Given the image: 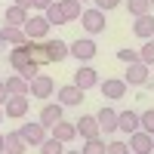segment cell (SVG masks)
Masks as SVG:
<instances>
[{"label": "cell", "instance_id": "cell-1", "mask_svg": "<svg viewBox=\"0 0 154 154\" xmlns=\"http://www.w3.org/2000/svg\"><path fill=\"white\" fill-rule=\"evenodd\" d=\"M9 65L16 68V74H22V77H37L40 74V65L34 62V56H31V40L25 43V46H16V49H9Z\"/></svg>", "mask_w": 154, "mask_h": 154}, {"label": "cell", "instance_id": "cell-2", "mask_svg": "<svg viewBox=\"0 0 154 154\" xmlns=\"http://www.w3.org/2000/svg\"><path fill=\"white\" fill-rule=\"evenodd\" d=\"M46 130H49V126H43L40 120H37V123H22V126H19L22 139H25L28 145H34V148H40L46 139H49V136H46Z\"/></svg>", "mask_w": 154, "mask_h": 154}, {"label": "cell", "instance_id": "cell-3", "mask_svg": "<svg viewBox=\"0 0 154 154\" xmlns=\"http://www.w3.org/2000/svg\"><path fill=\"white\" fill-rule=\"evenodd\" d=\"M80 25L89 31V34H102L105 31V12H102L99 6H93V9H83V16H80Z\"/></svg>", "mask_w": 154, "mask_h": 154}, {"label": "cell", "instance_id": "cell-4", "mask_svg": "<svg viewBox=\"0 0 154 154\" xmlns=\"http://www.w3.org/2000/svg\"><path fill=\"white\" fill-rule=\"evenodd\" d=\"M25 34H28V40H46L49 34V19L46 16H31L25 22Z\"/></svg>", "mask_w": 154, "mask_h": 154}, {"label": "cell", "instance_id": "cell-5", "mask_svg": "<svg viewBox=\"0 0 154 154\" xmlns=\"http://www.w3.org/2000/svg\"><path fill=\"white\" fill-rule=\"evenodd\" d=\"M148 77H151V65H145V62H133L123 80H126V86H145Z\"/></svg>", "mask_w": 154, "mask_h": 154}, {"label": "cell", "instance_id": "cell-6", "mask_svg": "<svg viewBox=\"0 0 154 154\" xmlns=\"http://www.w3.org/2000/svg\"><path fill=\"white\" fill-rule=\"evenodd\" d=\"M77 136L83 139H96V136H102V126H99V117L96 114H83L80 120H77Z\"/></svg>", "mask_w": 154, "mask_h": 154}, {"label": "cell", "instance_id": "cell-7", "mask_svg": "<svg viewBox=\"0 0 154 154\" xmlns=\"http://www.w3.org/2000/svg\"><path fill=\"white\" fill-rule=\"evenodd\" d=\"M130 148H133V154H151L154 151V136L145 133V130L130 133Z\"/></svg>", "mask_w": 154, "mask_h": 154}, {"label": "cell", "instance_id": "cell-8", "mask_svg": "<svg viewBox=\"0 0 154 154\" xmlns=\"http://www.w3.org/2000/svg\"><path fill=\"white\" fill-rule=\"evenodd\" d=\"M43 43V49H46V59L49 62H62V59H68L71 56V43H65V40H40Z\"/></svg>", "mask_w": 154, "mask_h": 154}, {"label": "cell", "instance_id": "cell-9", "mask_svg": "<svg viewBox=\"0 0 154 154\" xmlns=\"http://www.w3.org/2000/svg\"><path fill=\"white\" fill-rule=\"evenodd\" d=\"M74 86H80L83 93H86V89H93V86H99V71L89 68V65H80V68L74 71Z\"/></svg>", "mask_w": 154, "mask_h": 154}, {"label": "cell", "instance_id": "cell-10", "mask_svg": "<svg viewBox=\"0 0 154 154\" xmlns=\"http://www.w3.org/2000/svg\"><path fill=\"white\" fill-rule=\"evenodd\" d=\"M53 89H56V83H53V77H49V74L31 77V96H34V99H49V96H53Z\"/></svg>", "mask_w": 154, "mask_h": 154}, {"label": "cell", "instance_id": "cell-11", "mask_svg": "<svg viewBox=\"0 0 154 154\" xmlns=\"http://www.w3.org/2000/svg\"><path fill=\"white\" fill-rule=\"evenodd\" d=\"M28 108H31V99L28 96H9L6 99V105H3V111H6V117H25L28 114Z\"/></svg>", "mask_w": 154, "mask_h": 154}, {"label": "cell", "instance_id": "cell-12", "mask_svg": "<svg viewBox=\"0 0 154 154\" xmlns=\"http://www.w3.org/2000/svg\"><path fill=\"white\" fill-rule=\"evenodd\" d=\"M49 136L68 145V142H74V139H77V123H68V120H59V123H53V126H49Z\"/></svg>", "mask_w": 154, "mask_h": 154}, {"label": "cell", "instance_id": "cell-13", "mask_svg": "<svg viewBox=\"0 0 154 154\" xmlns=\"http://www.w3.org/2000/svg\"><path fill=\"white\" fill-rule=\"evenodd\" d=\"M96 49H99V46L89 40V37H83V40H74V43H71V56H74L77 62H89V59L96 56Z\"/></svg>", "mask_w": 154, "mask_h": 154}, {"label": "cell", "instance_id": "cell-14", "mask_svg": "<svg viewBox=\"0 0 154 154\" xmlns=\"http://www.w3.org/2000/svg\"><path fill=\"white\" fill-rule=\"evenodd\" d=\"M117 130L120 133H136V130H142V120H139V114L136 111H117Z\"/></svg>", "mask_w": 154, "mask_h": 154}, {"label": "cell", "instance_id": "cell-15", "mask_svg": "<svg viewBox=\"0 0 154 154\" xmlns=\"http://www.w3.org/2000/svg\"><path fill=\"white\" fill-rule=\"evenodd\" d=\"M0 40H6V43H12V46H25V43H28V34H25V28L3 25V28H0Z\"/></svg>", "mask_w": 154, "mask_h": 154}, {"label": "cell", "instance_id": "cell-16", "mask_svg": "<svg viewBox=\"0 0 154 154\" xmlns=\"http://www.w3.org/2000/svg\"><path fill=\"white\" fill-rule=\"evenodd\" d=\"M25 22H28V9H25V6H19V3L6 6V12H3V25H16V28H25Z\"/></svg>", "mask_w": 154, "mask_h": 154}, {"label": "cell", "instance_id": "cell-17", "mask_svg": "<svg viewBox=\"0 0 154 154\" xmlns=\"http://www.w3.org/2000/svg\"><path fill=\"white\" fill-rule=\"evenodd\" d=\"M99 89H102V96H105V99H123V96H126V80L111 77V80L99 83Z\"/></svg>", "mask_w": 154, "mask_h": 154}, {"label": "cell", "instance_id": "cell-18", "mask_svg": "<svg viewBox=\"0 0 154 154\" xmlns=\"http://www.w3.org/2000/svg\"><path fill=\"white\" fill-rule=\"evenodd\" d=\"M6 89H9V96H31V80L22 74H12L6 77Z\"/></svg>", "mask_w": 154, "mask_h": 154}, {"label": "cell", "instance_id": "cell-19", "mask_svg": "<svg viewBox=\"0 0 154 154\" xmlns=\"http://www.w3.org/2000/svg\"><path fill=\"white\" fill-rule=\"evenodd\" d=\"M133 31H136V37H142V40H151V37H154V16H151V12L139 16L136 25H133Z\"/></svg>", "mask_w": 154, "mask_h": 154}, {"label": "cell", "instance_id": "cell-20", "mask_svg": "<svg viewBox=\"0 0 154 154\" xmlns=\"http://www.w3.org/2000/svg\"><path fill=\"white\" fill-rule=\"evenodd\" d=\"M62 102H49V105H43V111H40V123L43 126H53V123H59L62 120Z\"/></svg>", "mask_w": 154, "mask_h": 154}, {"label": "cell", "instance_id": "cell-21", "mask_svg": "<svg viewBox=\"0 0 154 154\" xmlns=\"http://www.w3.org/2000/svg\"><path fill=\"white\" fill-rule=\"evenodd\" d=\"M99 117V126H102V133H114L117 130V111L108 108V105H102V111L96 114Z\"/></svg>", "mask_w": 154, "mask_h": 154}, {"label": "cell", "instance_id": "cell-22", "mask_svg": "<svg viewBox=\"0 0 154 154\" xmlns=\"http://www.w3.org/2000/svg\"><path fill=\"white\" fill-rule=\"evenodd\" d=\"M59 102H62V105H80V102H83V89L74 86V83L62 86L59 89Z\"/></svg>", "mask_w": 154, "mask_h": 154}, {"label": "cell", "instance_id": "cell-23", "mask_svg": "<svg viewBox=\"0 0 154 154\" xmlns=\"http://www.w3.org/2000/svg\"><path fill=\"white\" fill-rule=\"evenodd\" d=\"M25 148H28V142L22 139V133H6V154H25Z\"/></svg>", "mask_w": 154, "mask_h": 154}, {"label": "cell", "instance_id": "cell-24", "mask_svg": "<svg viewBox=\"0 0 154 154\" xmlns=\"http://www.w3.org/2000/svg\"><path fill=\"white\" fill-rule=\"evenodd\" d=\"M80 154H108V145H105V139H102V136L86 139L83 148H80Z\"/></svg>", "mask_w": 154, "mask_h": 154}, {"label": "cell", "instance_id": "cell-25", "mask_svg": "<svg viewBox=\"0 0 154 154\" xmlns=\"http://www.w3.org/2000/svg\"><path fill=\"white\" fill-rule=\"evenodd\" d=\"M59 6H62V12H65V19H68V22H74V19H80V16H83L80 0H59Z\"/></svg>", "mask_w": 154, "mask_h": 154}, {"label": "cell", "instance_id": "cell-26", "mask_svg": "<svg viewBox=\"0 0 154 154\" xmlns=\"http://www.w3.org/2000/svg\"><path fill=\"white\" fill-rule=\"evenodd\" d=\"M126 9H130L133 19H139L145 12H151V0H126Z\"/></svg>", "mask_w": 154, "mask_h": 154}, {"label": "cell", "instance_id": "cell-27", "mask_svg": "<svg viewBox=\"0 0 154 154\" xmlns=\"http://www.w3.org/2000/svg\"><path fill=\"white\" fill-rule=\"evenodd\" d=\"M40 154H65V142H59V139L49 136L46 142L40 145Z\"/></svg>", "mask_w": 154, "mask_h": 154}, {"label": "cell", "instance_id": "cell-28", "mask_svg": "<svg viewBox=\"0 0 154 154\" xmlns=\"http://www.w3.org/2000/svg\"><path fill=\"white\" fill-rule=\"evenodd\" d=\"M43 16L49 19V25H65V22H68V19H65V12H62V6H59V3H53V6H49V9L43 12Z\"/></svg>", "mask_w": 154, "mask_h": 154}, {"label": "cell", "instance_id": "cell-29", "mask_svg": "<svg viewBox=\"0 0 154 154\" xmlns=\"http://www.w3.org/2000/svg\"><path fill=\"white\" fill-rule=\"evenodd\" d=\"M139 62H145V65H154V37L142 43V49H139Z\"/></svg>", "mask_w": 154, "mask_h": 154}, {"label": "cell", "instance_id": "cell-30", "mask_svg": "<svg viewBox=\"0 0 154 154\" xmlns=\"http://www.w3.org/2000/svg\"><path fill=\"white\" fill-rule=\"evenodd\" d=\"M139 120H142V130L154 136V108H148V111H142V114H139Z\"/></svg>", "mask_w": 154, "mask_h": 154}, {"label": "cell", "instance_id": "cell-31", "mask_svg": "<svg viewBox=\"0 0 154 154\" xmlns=\"http://www.w3.org/2000/svg\"><path fill=\"white\" fill-rule=\"evenodd\" d=\"M117 59L126 62V65H133V62H139V49H130V46H126V49H120V53H117Z\"/></svg>", "mask_w": 154, "mask_h": 154}, {"label": "cell", "instance_id": "cell-32", "mask_svg": "<svg viewBox=\"0 0 154 154\" xmlns=\"http://www.w3.org/2000/svg\"><path fill=\"white\" fill-rule=\"evenodd\" d=\"M108 154H130L126 142H108Z\"/></svg>", "mask_w": 154, "mask_h": 154}, {"label": "cell", "instance_id": "cell-33", "mask_svg": "<svg viewBox=\"0 0 154 154\" xmlns=\"http://www.w3.org/2000/svg\"><path fill=\"white\" fill-rule=\"evenodd\" d=\"M93 3H96V6L102 9V12H108V9H114V6H117L120 0H93Z\"/></svg>", "mask_w": 154, "mask_h": 154}, {"label": "cell", "instance_id": "cell-34", "mask_svg": "<svg viewBox=\"0 0 154 154\" xmlns=\"http://www.w3.org/2000/svg\"><path fill=\"white\" fill-rule=\"evenodd\" d=\"M6 99H9V89H6V80H0V108L6 105Z\"/></svg>", "mask_w": 154, "mask_h": 154}, {"label": "cell", "instance_id": "cell-35", "mask_svg": "<svg viewBox=\"0 0 154 154\" xmlns=\"http://www.w3.org/2000/svg\"><path fill=\"white\" fill-rule=\"evenodd\" d=\"M53 3H56V0H31V6H37V9H43V12H46L49 6H53Z\"/></svg>", "mask_w": 154, "mask_h": 154}, {"label": "cell", "instance_id": "cell-36", "mask_svg": "<svg viewBox=\"0 0 154 154\" xmlns=\"http://www.w3.org/2000/svg\"><path fill=\"white\" fill-rule=\"evenodd\" d=\"M0 154H6V136L0 133Z\"/></svg>", "mask_w": 154, "mask_h": 154}, {"label": "cell", "instance_id": "cell-37", "mask_svg": "<svg viewBox=\"0 0 154 154\" xmlns=\"http://www.w3.org/2000/svg\"><path fill=\"white\" fill-rule=\"evenodd\" d=\"M16 3H19V6H25V9H28V6H31V0H16Z\"/></svg>", "mask_w": 154, "mask_h": 154}, {"label": "cell", "instance_id": "cell-38", "mask_svg": "<svg viewBox=\"0 0 154 154\" xmlns=\"http://www.w3.org/2000/svg\"><path fill=\"white\" fill-rule=\"evenodd\" d=\"M65 154H80V151H74V148H65Z\"/></svg>", "mask_w": 154, "mask_h": 154}, {"label": "cell", "instance_id": "cell-39", "mask_svg": "<svg viewBox=\"0 0 154 154\" xmlns=\"http://www.w3.org/2000/svg\"><path fill=\"white\" fill-rule=\"evenodd\" d=\"M0 123H3V108H0Z\"/></svg>", "mask_w": 154, "mask_h": 154}, {"label": "cell", "instance_id": "cell-40", "mask_svg": "<svg viewBox=\"0 0 154 154\" xmlns=\"http://www.w3.org/2000/svg\"><path fill=\"white\" fill-rule=\"evenodd\" d=\"M80 3H86V0H80Z\"/></svg>", "mask_w": 154, "mask_h": 154}, {"label": "cell", "instance_id": "cell-41", "mask_svg": "<svg viewBox=\"0 0 154 154\" xmlns=\"http://www.w3.org/2000/svg\"><path fill=\"white\" fill-rule=\"evenodd\" d=\"M151 6H154V0H151Z\"/></svg>", "mask_w": 154, "mask_h": 154}, {"label": "cell", "instance_id": "cell-42", "mask_svg": "<svg viewBox=\"0 0 154 154\" xmlns=\"http://www.w3.org/2000/svg\"><path fill=\"white\" fill-rule=\"evenodd\" d=\"M151 68H154V65H151Z\"/></svg>", "mask_w": 154, "mask_h": 154}]
</instances>
